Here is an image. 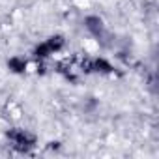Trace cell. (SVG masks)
<instances>
[{
	"label": "cell",
	"mask_w": 159,
	"mask_h": 159,
	"mask_svg": "<svg viewBox=\"0 0 159 159\" xmlns=\"http://www.w3.org/2000/svg\"><path fill=\"white\" fill-rule=\"evenodd\" d=\"M8 137V142L13 150L21 152V153H28L36 148V137L26 131V129H21V127H15V129H10L6 133Z\"/></svg>",
	"instance_id": "6da1fadb"
},
{
	"label": "cell",
	"mask_w": 159,
	"mask_h": 159,
	"mask_svg": "<svg viewBox=\"0 0 159 159\" xmlns=\"http://www.w3.org/2000/svg\"><path fill=\"white\" fill-rule=\"evenodd\" d=\"M62 47H64V38H62V36H51V38H47L45 41H41V43L34 49V56L39 58V60H43V58H47V56L58 52Z\"/></svg>",
	"instance_id": "7a4b0ae2"
},
{
	"label": "cell",
	"mask_w": 159,
	"mask_h": 159,
	"mask_svg": "<svg viewBox=\"0 0 159 159\" xmlns=\"http://www.w3.org/2000/svg\"><path fill=\"white\" fill-rule=\"evenodd\" d=\"M83 71H86V73H112V66L105 58H88L83 62Z\"/></svg>",
	"instance_id": "3957f363"
},
{
	"label": "cell",
	"mask_w": 159,
	"mask_h": 159,
	"mask_svg": "<svg viewBox=\"0 0 159 159\" xmlns=\"http://www.w3.org/2000/svg\"><path fill=\"white\" fill-rule=\"evenodd\" d=\"M86 28L98 38V39H101L103 36H105V25H103V21L99 19V17H86Z\"/></svg>",
	"instance_id": "277c9868"
},
{
	"label": "cell",
	"mask_w": 159,
	"mask_h": 159,
	"mask_svg": "<svg viewBox=\"0 0 159 159\" xmlns=\"http://www.w3.org/2000/svg\"><path fill=\"white\" fill-rule=\"evenodd\" d=\"M8 66H10V69H13V71H23V69L26 67V60L15 56V58H11V60L8 62Z\"/></svg>",
	"instance_id": "5b68a950"
}]
</instances>
